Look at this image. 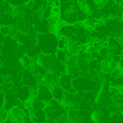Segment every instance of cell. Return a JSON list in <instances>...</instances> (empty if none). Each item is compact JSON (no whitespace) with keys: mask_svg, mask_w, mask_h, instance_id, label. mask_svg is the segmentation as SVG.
Instances as JSON below:
<instances>
[{"mask_svg":"<svg viewBox=\"0 0 123 123\" xmlns=\"http://www.w3.org/2000/svg\"><path fill=\"white\" fill-rule=\"evenodd\" d=\"M65 51L67 52L68 56L70 58H74L79 55V53L81 52V45L78 44H67Z\"/></svg>","mask_w":123,"mask_h":123,"instance_id":"obj_16","label":"cell"},{"mask_svg":"<svg viewBox=\"0 0 123 123\" xmlns=\"http://www.w3.org/2000/svg\"><path fill=\"white\" fill-rule=\"evenodd\" d=\"M35 95L44 104L49 103L50 100L53 99V95H52V89L44 84V83H39L38 86L36 87V92Z\"/></svg>","mask_w":123,"mask_h":123,"instance_id":"obj_5","label":"cell"},{"mask_svg":"<svg viewBox=\"0 0 123 123\" xmlns=\"http://www.w3.org/2000/svg\"><path fill=\"white\" fill-rule=\"evenodd\" d=\"M65 94H66V92L62 89L60 85H57V86H55V87H53V89H52L53 99L57 100V102H61V100L63 99V97L65 96Z\"/></svg>","mask_w":123,"mask_h":123,"instance_id":"obj_19","label":"cell"},{"mask_svg":"<svg viewBox=\"0 0 123 123\" xmlns=\"http://www.w3.org/2000/svg\"><path fill=\"white\" fill-rule=\"evenodd\" d=\"M22 82L23 85H26L28 87H37L38 86V79L35 76L34 74L29 71V70H26V72L23 74L22 77Z\"/></svg>","mask_w":123,"mask_h":123,"instance_id":"obj_10","label":"cell"},{"mask_svg":"<svg viewBox=\"0 0 123 123\" xmlns=\"http://www.w3.org/2000/svg\"><path fill=\"white\" fill-rule=\"evenodd\" d=\"M11 15L15 18L24 19L29 15V9H27L25 6H15L11 10Z\"/></svg>","mask_w":123,"mask_h":123,"instance_id":"obj_11","label":"cell"},{"mask_svg":"<svg viewBox=\"0 0 123 123\" xmlns=\"http://www.w3.org/2000/svg\"><path fill=\"white\" fill-rule=\"evenodd\" d=\"M58 78H60V77H56L55 74L48 72L45 76H43L42 82L41 83H44V84L47 85V86H49L50 89H53V87H55L58 85Z\"/></svg>","mask_w":123,"mask_h":123,"instance_id":"obj_14","label":"cell"},{"mask_svg":"<svg viewBox=\"0 0 123 123\" xmlns=\"http://www.w3.org/2000/svg\"><path fill=\"white\" fill-rule=\"evenodd\" d=\"M118 69L120 70V71H123V53L121 54V56H120V60H119V68Z\"/></svg>","mask_w":123,"mask_h":123,"instance_id":"obj_22","label":"cell"},{"mask_svg":"<svg viewBox=\"0 0 123 123\" xmlns=\"http://www.w3.org/2000/svg\"><path fill=\"white\" fill-rule=\"evenodd\" d=\"M30 118H31L32 123H47L49 121L44 110H39L35 112H30Z\"/></svg>","mask_w":123,"mask_h":123,"instance_id":"obj_15","label":"cell"},{"mask_svg":"<svg viewBox=\"0 0 123 123\" xmlns=\"http://www.w3.org/2000/svg\"><path fill=\"white\" fill-rule=\"evenodd\" d=\"M60 104L62 105L65 110H68V109L71 108H78V100H77L76 96H74V93H69V92H66L65 96L63 97V99L60 102Z\"/></svg>","mask_w":123,"mask_h":123,"instance_id":"obj_7","label":"cell"},{"mask_svg":"<svg viewBox=\"0 0 123 123\" xmlns=\"http://www.w3.org/2000/svg\"><path fill=\"white\" fill-rule=\"evenodd\" d=\"M107 98H108V89H107L106 81L104 80V82H102L97 93H96V96H95V98H94V103H95L96 105H100L106 102Z\"/></svg>","mask_w":123,"mask_h":123,"instance_id":"obj_8","label":"cell"},{"mask_svg":"<svg viewBox=\"0 0 123 123\" xmlns=\"http://www.w3.org/2000/svg\"><path fill=\"white\" fill-rule=\"evenodd\" d=\"M30 87L26 86V85H22L17 89L15 96H16V99L21 103H26L30 97H31V93H30Z\"/></svg>","mask_w":123,"mask_h":123,"instance_id":"obj_9","label":"cell"},{"mask_svg":"<svg viewBox=\"0 0 123 123\" xmlns=\"http://www.w3.org/2000/svg\"><path fill=\"white\" fill-rule=\"evenodd\" d=\"M90 119L92 123H102L104 120V112L99 109H95L90 113Z\"/></svg>","mask_w":123,"mask_h":123,"instance_id":"obj_18","label":"cell"},{"mask_svg":"<svg viewBox=\"0 0 123 123\" xmlns=\"http://www.w3.org/2000/svg\"><path fill=\"white\" fill-rule=\"evenodd\" d=\"M64 74L68 76L69 78H76L79 74V68L74 64V61H70L65 64V69H64Z\"/></svg>","mask_w":123,"mask_h":123,"instance_id":"obj_12","label":"cell"},{"mask_svg":"<svg viewBox=\"0 0 123 123\" xmlns=\"http://www.w3.org/2000/svg\"><path fill=\"white\" fill-rule=\"evenodd\" d=\"M55 57L63 64H66V63H68V62H70V60H69L70 57L68 56L67 52H66L65 50H56L55 51Z\"/></svg>","mask_w":123,"mask_h":123,"instance_id":"obj_20","label":"cell"},{"mask_svg":"<svg viewBox=\"0 0 123 123\" xmlns=\"http://www.w3.org/2000/svg\"><path fill=\"white\" fill-rule=\"evenodd\" d=\"M18 63L22 66V68L25 70H29L30 66H31L32 62H31V57H30L28 54H23L18 57Z\"/></svg>","mask_w":123,"mask_h":123,"instance_id":"obj_17","label":"cell"},{"mask_svg":"<svg viewBox=\"0 0 123 123\" xmlns=\"http://www.w3.org/2000/svg\"><path fill=\"white\" fill-rule=\"evenodd\" d=\"M58 85H60L65 92L72 91V87H74L71 78H69L68 76H66L65 74H63L60 78H58Z\"/></svg>","mask_w":123,"mask_h":123,"instance_id":"obj_13","label":"cell"},{"mask_svg":"<svg viewBox=\"0 0 123 123\" xmlns=\"http://www.w3.org/2000/svg\"><path fill=\"white\" fill-rule=\"evenodd\" d=\"M57 44L58 37H56L53 32L40 34L37 38V45L44 54H52L54 50H57Z\"/></svg>","mask_w":123,"mask_h":123,"instance_id":"obj_2","label":"cell"},{"mask_svg":"<svg viewBox=\"0 0 123 123\" xmlns=\"http://www.w3.org/2000/svg\"><path fill=\"white\" fill-rule=\"evenodd\" d=\"M111 100H112V104L115 106H118L120 108L123 107V94H115L111 98Z\"/></svg>","mask_w":123,"mask_h":123,"instance_id":"obj_21","label":"cell"},{"mask_svg":"<svg viewBox=\"0 0 123 123\" xmlns=\"http://www.w3.org/2000/svg\"><path fill=\"white\" fill-rule=\"evenodd\" d=\"M66 119L68 123H89L91 121L87 111L81 110L79 108H71L66 110Z\"/></svg>","mask_w":123,"mask_h":123,"instance_id":"obj_4","label":"cell"},{"mask_svg":"<svg viewBox=\"0 0 123 123\" xmlns=\"http://www.w3.org/2000/svg\"><path fill=\"white\" fill-rule=\"evenodd\" d=\"M47 123H57V122H56V121H48Z\"/></svg>","mask_w":123,"mask_h":123,"instance_id":"obj_23","label":"cell"},{"mask_svg":"<svg viewBox=\"0 0 123 123\" xmlns=\"http://www.w3.org/2000/svg\"><path fill=\"white\" fill-rule=\"evenodd\" d=\"M11 123H22V122H14V121H12Z\"/></svg>","mask_w":123,"mask_h":123,"instance_id":"obj_24","label":"cell"},{"mask_svg":"<svg viewBox=\"0 0 123 123\" xmlns=\"http://www.w3.org/2000/svg\"><path fill=\"white\" fill-rule=\"evenodd\" d=\"M105 47L108 50L110 56H120L123 53L121 44H120L117 39L113 38V37H109V38L107 39Z\"/></svg>","mask_w":123,"mask_h":123,"instance_id":"obj_6","label":"cell"},{"mask_svg":"<svg viewBox=\"0 0 123 123\" xmlns=\"http://www.w3.org/2000/svg\"><path fill=\"white\" fill-rule=\"evenodd\" d=\"M43 110H44L49 121H57L58 119L64 117L66 113V110L62 107L60 102H57L55 99H52L49 103H47L44 105Z\"/></svg>","mask_w":123,"mask_h":123,"instance_id":"obj_3","label":"cell"},{"mask_svg":"<svg viewBox=\"0 0 123 123\" xmlns=\"http://www.w3.org/2000/svg\"><path fill=\"white\" fill-rule=\"evenodd\" d=\"M36 63L39 67L44 68L48 72L55 74L56 77H61L65 69V66H63V63H61L53 54L42 53L38 57H36Z\"/></svg>","mask_w":123,"mask_h":123,"instance_id":"obj_1","label":"cell"}]
</instances>
